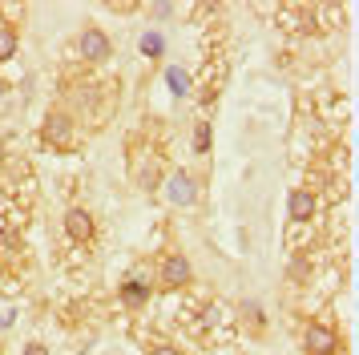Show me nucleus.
Returning <instances> with one entry per match:
<instances>
[{
	"instance_id": "f257e3e1",
	"label": "nucleus",
	"mask_w": 359,
	"mask_h": 355,
	"mask_svg": "<svg viewBox=\"0 0 359 355\" xmlns=\"http://www.w3.org/2000/svg\"><path fill=\"white\" fill-rule=\"evenodd\" d=\"M303 347H307V355H335L339 351V331L331 323H311L303 331Z\"/></svg>"
},
{
	"instance_id": "f03ea898",
	"label": "nucleus",
	"mask_w": 359,
	"mask_h": 355,
	"mask_svg": "<svg viewBox=\"0 0 359 355\" xmlns=\"http://www.w3.org/2000/svg\"><path fill=\"white\" fill-rule=\"evenodd\" d=\"M45 142H49L53 149H73L77 133H73V117H69V113L53 109L49 117H45Z\"/></svg>"
},
{
	"instance_id": "7ed1b4c3",
	"label": "nucleus",
	"mask_w": 359,
	"mask_h": 355,
	"mask_svg": "<svg viewBox=\"0 0 359 355\" xmlns=\"http://www.w3.org/2000/svg\"><path fill=\"white\" fill-rule=\"evenodd\" d=\"M65 234L73 242H93L97 239V222H93V214L89 210H81V206H73V210H65Z\"/></svg>"
},
{
	"instance_id": "20e7f679",
	"label": "nucleus",
	"mask_w": 359,
	"mask_h": 355,
	"mask_svg": "<svg viewBox=\"0 0 359 355\" xmlns=\"http://www.w3.org/2000/svg\"><path fill=\"white\" fill-rule=\"evenodd\" d=\"M158 279H162L165 290H178V287H186V283L194 279V267H190V258L170 255V258H162V271H158Z\"/></svg>"
},
{
	"instance_id": "39448f33",
	"label": "nucleus",
	"mask_w": 359,
	"mask_h": 355,
	"mask_svg": "<svg viewBox=\"0 0 359 355\" xmlns=\"http://www.w3.org/2000/svg\"><path fill=\"white\" fill-rule=\"evenodd\" d=\"M109 36H105V32L101 29H93V25H89V29L81 32V41H77V53H81L85 61H105V57H109Z\"/></svg>"
},
{
	"instance_id": "423d86ee",
	"label": "nucleus",
	"mask_w": 359,
	"mask_h": 355,
	"mask_svg": "<svg viewBox=\"0 0 359 355\" xmlns=\"http://www.w3.org/2000/svg\"><path fill=\"white\" fill-rule=\"evenodd\" d=\"M287 210H291L294 222H311V218L319 214V198L299 186V190H291V198H287Z\"/></svg>"
},
{
	"instance_id": "0eeeda50",
	"label": "nucleus",
	"mask_w": 359,
	"mask_h": 355,
	"mask_svg": "<svg viewBox=\"0 0 359 355\" xmlns=\"http://www.w3.org/2000/svg\"><path fill=\"white\" fill-rule=\"evenodd\" d=\"M146 299H149V279L146 274H133L130 283L121 287V303L130 307V311H137V307H146Z\"/></svg>"
},
{
	"instance_id": "6e6552de",
	"label": "nucleus",
	"mask_w": 359,
	"mask_h": 355,
	"mask_svg": "<svg viewBox=\"0 0 359 355\" xmlns=\"http://www.w3.org/2000/svg\"><path fill=\"white\" fill-rule=\"evenodd\" d=\"M170 198H174L178 206H190V202H194V198H198L194 182H190V178H186V174H174V178H170Z\"/></svg>"
},
{
	"instance_id": "1a4fd4ad",
	"label": "nucleus",
	"mask_w": 359,
	"mask_h": 355,
	"mask_svg": "<svg viewBox=\"0 0 359 355\" xmlns=\"http://www.w3.org/2000/svg\"><path fill=\"white\" fill-rule=\"evenodd\" d=\"M17 53V29H0V61H8Z\"/></svg>"
},
{
	"instance_id": "9d476101",
	"label": "nucleus",
	"mask_w": 359,
	"mask_h": 355,
	"mask_svg": "<svg viewBox=\"0 0 359 355\" xmlns=\"http://www.w3.org/2000/svg\"><path fill=\"white\" fill-rule=\"evenodd\" d=\"M142 53H146V57H158V53H162V36H158V32H146V36H142Z\"/></svg>"
},
{
	"instance_id": "9b49d317",
	"label": "nucleus",
	"mask_w": 359,
	"mask_h": 355,
	"mask_svg": "<svg viewBox=\"0 0 359 355\" xmlns=\"http://www.w3.org/2000/svg\"><path fill=\"white\" fill-rule=\"evenodd\" d=\"M170 89H174V93H186V89H190V77H186L182 69H170Z\"/></svg>"
},
{
	"instance_id": "f8f14e48",
	"label": "nucleus",
	"mask_w": 359,
	"mask_h": 355,
	"mask_svg": "<svg viewBox=\"0 0 359 355\" xmlns=\"http://www.w3.org/2000/svg\"><path fill=\"white\" fill-rule=\"evenodd\" d=\"M194 145H198V154H206V149H210V126H206V121L198 126V133H194Z\"/></svg>"
},
{
	"instance_id": "ddd939ff",
	"label": "nucleus",
	"mask_w": 359,
	"mask_h": 355,
	"mask_svg": "<svg viewBox=\"0 0 359 355\" xmlns=\"http://www.w3.org/2000/svg\"><path fill=\"white\" fill-rule=\"evenodd\" d=\"M149 355H182L178 347H174V343H158V347H154V351Z\"/></svg>"
},
{
	"instance_id": "4468645a",
	"label": "nucleus",
	"mask_w": 359,
	"mask_h": 355,
	"mask_svg": "<svg viewBox=\"0 0 359 355\" xmlns=\"http://www.w3.org/2000/svg\"><path fill=\"white\" fill-rule=\"evenodd\" d=\"M25 355H49V347H45V343H29V347H25Z\"/></svg>"
},
{
	"instance_id": "2eb2a0df",
	"label": "nucleus",
	"mask_w": 359,
	"mask_h": 355,
	"mask_svg": "<svg viewBox=\"0 0 359 355\" xmlns=\"http://www.w3.org/2000/svg\"><path fill=\"white\" fill-rule=\"evenodd\" d=\"M0 97H4V81H0Z\"/></svg>"
},
{
	"instance_id": "dca6fc26",
	"label": "nucleus",
	"mask_w": 359,
	"mask_h": 355,
	"mask_svg": "<svg viewBox=\"0 0 359 355\" xmlns=\"http://www.w3.org/2000/svg\"><path fill=\"white\" fill-rule=\"evenodd\" d=\"M0 355H4V351H0Z\"/></svg>"
}]
</instances>
